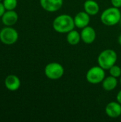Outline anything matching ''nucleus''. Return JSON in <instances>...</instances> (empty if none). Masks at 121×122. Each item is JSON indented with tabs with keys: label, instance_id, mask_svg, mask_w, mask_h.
<instances>
[{
	"label": "nucleus",
	"instance_id": "nucleus-1",
	"mask_svg": "<svg viewBox=\"0 0 121 122\" xmlns=\"http://www.w3.org/2000/svg\"><path fill=\"white\" fill-rule=\"evenodd\" d=\"M53 29L60 34H67L75 28L73 18L66 14H61L56 16L53 21Z\"/></svg>",
	"mask_w": 121,
	"mask_h": 122
},
{
	"label": "nucleus",
	"instance_id": "nucleus-2",
	"mask_svg": "<svg viewBox=\"0 0 121 122\" xmlns=\"http://www.w3.org/2000/svg\"><path fill=\"white\" fill-rule=\"evenodd\" d=\"M121 13L119 8L109 7L104 10L101 15V22L108 26H113L120 23Z\"/></svg>",
	"mask_w": 121,
	"mask_h": 122
},
{
	"label": "nucleus",
	"instance_id": "nucleus-3",
	"mask_svg": "<svg viewBox=\"0 0 121 122\" xmlns=\"http://www.w3.org/2000/svg\"><path fill=\"white\" fill-rule=\"evenodd\" d=\"M118 59L116 52L113 49H105L101 51L98 56V64L105 70L109 69L116 64Z\"/></svg>",
	"mask_w": 121,
	"mask_h": 122
},
{
	"label": "nucleus",
	"instance_id": "nucleus-4",
	"mask_svg": "<svg viewBox=\"0 0 121 122\" xmlns=\"http://www.w3.org/2000/svg\"><path fill=\"white\" fill-rule=\"evenodd\" d=\"M44 74L48 79L57 80L63 76L64 68L58 62H51L45 66Z\"/></svg>",
	"mask_w": 121,
	"mask_h": 122
},
{
	"label": "nucleus",
	"instance_id": "nucleus-5",
	"mask_svg": "<svg viewBox=\"0 0 121 122\" xmlns=\"http://www.w3.org/2000/svg\"><path fill=\"white\" fill-rule=\"evenodd\" d=\"M19 39L18 31L12 26H6L0 31V41L6 45L14 44Z\"/></svg>",
	"mask_w": 121,
	"mask_h": 122
},
{
	"label": "nucleus",
	"instance_id": "nucleus-6",
	"mask_svg": "<svg viewBox=\"0 0 121 122\" xmlns=\"http://www.w3.org/2000/svg\"><path fill=\"white\" fill-rule=\"evenodd\" d=\"M106 77L105 69L101 67L99 65L93 66L88 69L86 73V80L91 84H98L102 83Z\"/></svg>",
	"mask_w": 121,
	"mask_h": 122
},
{
	"label": "nucleus",
	"instance_id": "nucleus-7",
	"mask_svg": "<svg viewBox=\"0 0 121 122\" xmlns=\"http://www.w3.org/2000/svg\"><path fill=\"white\" fill-rule=\"evenodd\" d=\"M63 4V0H40V5L43 9L48 12L58 11Z\"/></svg>",
	"mask_w": 121,
	"mask_h": 122
},
{
	"label": "nucleus",
	"instance_id": "nucleus-8",
	"mask_svg": "<svg viewBox=\"0 0 121 122\" xmlns=\"http://www.w3.org/2000/svg\"><path fill=\"white\" fill-rule=\"evenodd\" d=\"M106 114L112 119H116L121 116V104L118 102H111L106 107Z\"/></svg>",
	"mask_w": 121,
	"mask_h": 122
},
{
	"label": "nucleus",
	"instance_id": "nucleus-9",
	"mask_svg": "<svg viewBox=\"0 0 121 122\" xmlns=\"http://www.w3.org/2000/svg\"><path fill=\"white\" fill-rule=\"evenodd\" d=\"M81 40L86 44H92L96 38V33L95 29L90 26H87L85 28L82 29L81 32Z\"/></svg>",
	"mask_w": 121,
	"mask_h": 122
},
{
	"label": "nucleus",
	"instance_id": "nucleus-10",
	"mask_svg": "<svg viewBox=\"0 0 121 122\" xmlns=\"http://www.w3.org/2000/svg\"><path fill=\"white\" fill-rule=\"evenodd\" d=\"M4 85L8 90L11 92H15L20 88L21 80L16 75L10 74L6 77L4 81Z\"/></svg>",
	"mask_w": 121,
	"mask_h": 122
},
{
	"label": "nucleus",
	"instance_id": "nucleus-11",
	"mask_svg": "<svg viewBox=\"0 0 121 122\" xmlns=\"http://www.w3.org/2000/svg\"><path fill=\"white\" fill-rule=\"evenodd\" d=\"M75 26L78 29H83L88 26L90 23V15L85 11H80L76 14L73 18Z\"/></svg>",
	"mask_w": 121,
	"mask_h": 122
},
{
	"label": "nucleus",
	"instance_id": "nucleus-12",
	"mask_svg": "<svg viewBox=\"0 0 121 122\" xmlns=\"http://www.w3.org/2000/svg\"><path fill=\"white\" fill-rule=\"evenodd\" d=\"M1 19L4 25L6 26H12L17 22L19 16L14 10H6Z\"/></svg>",
	"mask_w": 121,
	"mask_h": 122
},
{
	"label": "nucleus",
	"instance_id": "nucleus-13",
	"mask_svg": "<svg viewBox=\"0 0 121 122\" xmlns=\"http://www.w3.org/2000/svg\"><path fill=\"white\" fill-rule=\"evenodd\" d=\"M83 9L90 16L96 15L100 10L98 4L94 0H86L83 4Z\"/></svg>",
	"mask_w": 121,
	"mask_h": 122
},
{
	"label": "nucleus",
	"instance_id": "nucleus-14",
	"mask_svg": "<svg viewBox=\"0 0 121 122\" xmlns=\"http://www.w3.org/2000/svg\"><path fill=\"white\" fill-rule=\"evenodd\" d=\"M117 85H118L117 78H116L113 76L105 77V79L102 81V86H103V89L106 91H108V92L114 90L116 88Z\"/></svg>",
	"mask_w": 121,
	"mask_h": 122
},
{
	"label": "nucleus",
	"instance_id": "nucleus-15",
	"mask_svg": "<svg viewBox=\"0 0 121 122\" xmlns=\"http://www.w3.org/2000/svg\"><path fill=\"white\" fill-rule=\"evenodd\" d=\"M81 40V34L78 31H76L73 29V30L69 31L68 33H67L66 41L69 44H71L72 46L77 45L78 44H79Z\"/></svg>",
	"mask_w": 121,
	"mask_h": 122
},
{
	"label": "nucleus",
	"instance_id": "nucleus-16",
	"mask_svg": "<svg viewBox=\"0 0 121 122\" xmlns=\"http://www.w3.org/2000/svg\"><path fill=\"white\" fill-rule=\"evenodd\" d=\"M17 0H3L6 10H14L17 6Z\"/></svg>",
	"mask_w": 121,
	"mask_h": 122
},
{
	"label": "nucleus",
	"instance_id": "nucleus-17",
	"mask_svg": "<svg viewBox=\"0 0 121 122\" xmlns=\"http://www.w3.org/2000/svg\"><path fill=\"white\" fill-rule=\"evenodd\" d=\"M109 73L111 76L119 78L121 76V68L119 66L115 64L109 69Z\"/></svg>",
	"mask_w": 121,
	"mask_h": 122
},
{
	"label": "nucleus",
	"instance_id": "nucleus-18",
	"mask_svg": "<svg viewBox=\"0 0 121 122\" xmlns=\"http://www.w3.org/2000/svg\"><path fill=\"white\" fill-rule=\"evenodd\" d=\"M111 4L114 7L116 8L121 7V0H111Z\"/></svg>",
	"mask_w": 121,
	"mask_h": 122
},
{
	"label": "nucleus",
	"instance_id": "nucleus-19",
	"mask_svg": "<svg viewBox=\"0 0 121 122\" xmlns=\"http://www.w3.org/2000/svg\"><path fill=\"white\" fill-rule=\"evenodd\" d=\"M6 11V9L4 7V5L3 4V2L0 1V18L3 16V14L5 13Z\"/></svg>",
	"mask_w": 121,
	"mask_h": 122
},
{
	"label": "nucleus",
	"instance_id": "nucleus-20",
	"mask_svg": "<svg viewBox=\"0 0 121 122\" xmlns=\"http://www.w3.org/2000/svg\"><path fill=\"white\" fill-rule=\"evenodd\" d=\"M116 99H117V102H118V103H120L121 104V90H120V91L118 92V93L117 94Z\"/></svg>",
	"mask_w": 121,
	"mask_h": 122
},
{
	"label": "nucleus",
	"instance_id": "nucleus-21",
	"mask_svg": "<svg viewBox=\"0 0 121 122\" xmlns=\"http://www.w3.org/2000/svg\"><path fill=\"white\" fill-rule=\"evenodd\" d=\"M118 43H119V44L121 45V34L118 36Z\"/></svg>",
	"mask_w": 121,
	"mask_h": 122
},
{
	"label": "nucleus",
	"instance_id": "nucleus-22",
	"mask_svg": "<svg viewBox=\"0 0 121 122\" xmlns=\"http://www.w3.org/2000/svg\"><path fill=\"white\" fill-rule=\"evenodd\" d=\"M120 81H121V79H120Z\"/></svg>",
	"mask_w": 121,
	"mask_h": 122
},
{
	"label": "nucleus",
	"instance_id": "nucleus-23",
	"mask_svg": "<svg viewBox=\"0 0 121 122\" xmlns=\"http://www.w3.org/2000/svg\"><path fill=\"white\" fill-rule=\"evenodd\" d=\"M120 24H121V21H120Z\"/></svg>",
	"mask_w": 121,
	"mask_h": 122
},
{
	"label": "nucleus",
	"instance_id": "nucleus-24",
	"mask_svg": "<svg viewBox=\"0 0 121 122\" xmlns=\"http://www.w3.org/2000/svg\"><path fill=\"white\" fill-rule=\"evenodd\" d=\"M3 1V0H0V1Z\"/></svg>",
	"mask_w": 121,
	"mask_h": 122
}]
</instances>
